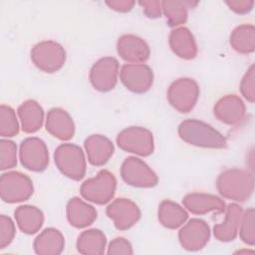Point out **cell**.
I'll return each mask as SVG.
<instances>
[{
	"label": "cell",
	"mask_w": 255,
	"mask_h": 255,
	"mask_svg": "<svg viewBox=\"0 0 255 255\" xmlns=\"http://www.w3.org/2000/svg\"><path fill=\"white\" fill-rule=\"evenodd\" d=\"M177 131L179 137L191 145L205 148H223L227 145L222 133L198 120L189 119L181 122Z\"/></svg>",
	"instance_id": "6da1fadb"
},
{
	"label": "cell",
	"mask_w": 255,
	"mask_h": 255,
	"mask_svg": "<svg viewBox=\"0 0 255 255\" xmlns=\"http://www.w3.org/2000/svg\"><path fill=\"white\" fill-rule=\"evenodd\" d=\"M219 193L235 201L247 200L254 189L253 175L244 169L231 168L221 172L216 180Z\"/></svg>",
	"instance_id": "7a4b0ae2"
},
{
	"label": "cell",
	"mask_w": 255,
	"mask_h": 255,
	"mask_svg": "<svg viewBox=\"0 0 255 255\" xmlns=\"http://www.w3.org/2000/svg\"><path fill=\"white\" fill-rule=\"evenodd\" d=\"M58 169L67 177L80 180L86 174V159L82 148L74 143L60 144L54 153Z\"/></svg>",
	"instance_id": "3957f363"
},
{
	"label": "cell",
	"mask_w": 255,
	"mask_h": 255,
	"mask_svg": "<svg viewBox=\"0 0 255 255\" xmlns=\"http://www.w3.org/2000/svg\"><path fill=\"white\" fill-rule=\"evenodd\" d=\"M117 187V180L112 172L102 169L98 174L90 179H87L80 188L82 196L91 202L97 204H106L109 202Z\"/></svg>",
	"instance_id": "277c9868"
},
{
	"label": "cell",
	"mask_w": 255,
	"mask_h": 255,
	"mask_svg": "<svg viewBox=\"0 0 255 255\" xmlns=\"http://www.w3.org/2000/svg\"><path fill=\"white\" fill-rule=\"evenodd\" d=\"M33 182L27 175L11 171L1 175L0 194L3 201L15 203L27 200L33 194Z\"/></svg>",
	"instance_id": "5b68a950"
},
{
	"label": "cell",
	"mask_w": 255,
	"mask_h": 255,
	"mask_svg": "<svg viewBox=\"0 0 255 255\" xmlns=\"http://www.w3.org/2000/svg\"><path fill=\"white\" fill-rule=\"evenodd\" d=\"M31 59L40 70L46 73H54L64 66L66 52L55 41H43L34 46L31 51Z\"/></svg>",
	"instance_id": "8992f818"
},
{
	"label": "cell",
	"mask_w": 255,
	"mask_h": 255,
	"mask_svg": "<svg viewBox=\"0 0 255 255\" xmlns=\"http://www.w3.org/2000/svg\"><path fill=\"white\" fill-rule=\"evenodd\" d=\"M118 145L128 152L147 156L153 151L152 133L145 128L129 127L123 129L117 136Z\"/></svg>",
	"instance_id": "52a82bcc"
},
{
	"label": "cell",
	"mask_w": 255,
	"mask_h": 255,
	"mask_svg": "<svg viewBox=\"0 0 255 255\" xmlns=\"http://www.w3.org/2000/svg\"><path fill=\"white\" fill-rule=\"evenodd\" d=\"M199 96L197 83L189 78L174 81L168 88L167 100L180 113H188L195 106Z\"/></svg>",
	"instance_id": "ba28073f"
},
{
	"label": "cell",
	"mask_w": 255,
	"mask_h": 255,
	"mask_svg": "<svg viewBox=\"0 0 255 255\" xmlns=\"http://www.w3.org/2000/svg\"><path fill=\"white\" fill-rule=\"evenodd\" d=\"M121 175L127 184L135 187H152L158 182L155 172L144 161L133 156L125 159Z\"/></svg>",
	"instance_id": "9c48e42d"
},
{
	"label": "cell",
	"mask_w": 255,
	"mask_h": 255,
	"mask_svg": "<svg viewBox=\"0 0 255 255\" xmlns=\"http://www.w3.org/2000/svg\"><path fill=\"white\" fill-rule=\"evenodd\" d=\"M21 163L29 170L42 171L49 163V152L45 142L39 137H27L20 145Z\"/></svg>",
	"instance_id": "30bf717a"
},
{
	"label": "cell",
	"mask_w": 255,
	"mask_h": 255,
	"mask_svg": "<svg viewBox=\"0 0 255 255\" xmlns=\"http://www.w3.org/2000/svg\"><path fill=\"white\" fill-rule=\"evenodd\" d=\"M119 76V62L113 57L98 60L90 71V82L100 92H108L115 88Z\"/></svg>",
	"instance_id": "8fae6325"
},
{
	"label": "cell",
	"mask_w": 255,
	"mask_h": 255,
	"mask_svg": "<svg viewBox=\"0 0 255 255\" xmlns=\"http://www.w3.org/2000/svg\"><path fill=\"white\" fill-rule=\"evenodd\" d=\"M120 78L128 90L140 94L150 89L153 73L145 64H126L120 71Z\"/></svg>",
	"instance_id": "7c38bea8"
},
{
	"label": "cell",
	"mask_w": 255,
	"mask_h": 255,
	"mask_svg": "<svg viewBox=\"0 0 255 255\" xmlns=\"http://www.w3.org/2000/svg\"><path fill=\"white\" fill-rule=\"evenodd\" d=\"M210 229L207 223L201 219H190L178 233L179 242L185 250L197 251L202 249L208 242Z\"/></svg>",
	"instance_id": "4fadbf2b"
},
{
	"label": "cell",
	"mask_w": 255,
	"mask_h": 255,
	"mask_svg": "<svg viewBox=\"0 0 255 255\" xmlns=\"http://www.w3.org/2000/svg\"><path fill=\"white\" fill-rule=\"evenodd\" d=\"M107 215L114 221L116 228L127 230L140 218L137 205L128 198H118L107 207Z\"/></svg>",
	"instance_id": "5bb4252c"
},
{
	"label": "cell",
	"mask_w": 255,
	"mask_h": 255,
	"mask_svg": "<svg viewBox=\"0 0 255 255\" xmlns=\"http://www.w3.org/2000/svg\"><path fill=\"white\" fill-rule=\"evenodd\" d=\"M214 115L229 126H240L246 119V109L242 100L235 95L222 97L214 106Z\"/></svg>",
	"instance_id": "9a60e30c"
},
{
	"label": "cell",
	"mask_w": 255,
	"mask_h": 255,
	"mask_svg": "<svg viewBox=\"0 0 255 255\" xmlns=\"http://www.w3.org/2000/svg\"><path fill=\"white\" fill-rule=\"evenodd\" d=\"M119 55L130 64H143L149 57V47L141 38L128 34L119 38L117 43Z\"/></svg>",
	"instance_id": "2e32d148"
},
{
	"label": "cell",
	"mask_w": 255,
	"mask_h": 255,
	"mask_svg": "<svg viewBox=\"0 0 255 255\" xmlns=\"http://www.w3.org/2000/svg\"><path fill=\"white\" fill-rule=\"evenodd\" d=\"M46 129L53 136L61 140H69L74 136L75 125L66 111L60 108H54L48 112Z\"/></svg>",
	"instance_id": "e0dca14e"
},
{
	"label": "cell",
	"mask_w": 255,
	"mask_h": 255,
	"mask_svg": "<svg viewBox=\"0 0 255 255\" xmlns=\"http://www.w3.org/2000/svg\"><path fill=\"white\" fill-rule=\"evenodd\" d=\"M182 203L187 210L194 214H205L210 211L218 213L225 211V203L218 196L206 193H188L183 199Z\"/></svg>",
	"instance_id": "ac0fdd59"
},
{
	"label": "cell",
	"mask_w": 255,
	"mask_h": 255,
	"mask_svg": "<svg viewBox=\"0 0 255 255\" xmlns=\"http://www.w3.org/2000/svg\"><path fill=\"white\" fill-rule=\"evenodd\" d=\"M85 148L89 161L96 166L105 164L114 153L113 142L102 134H93L87 137Z\"/></svg>",
	"instance_id": "d6986e66"
},
{
	"label": "cell",
	"mask_w": 255,
	"mask_h": 255,
	"mask_svg": "<svg viewBox=\"0 0 255 255\" xmlns=\"http://www.w3.org/2000/svg\"><path fill=\"white\" fill-rule=\"evenodd\" d=\"M224 212H225L224 221L220 224L214 225L213 232L216 239H218L219 241L228 242V241H232L238 233L243 210L238 204L231 203L227 207H225Z\"/></svg>",
	"instance_id": "ffe728a7"
},
{
	"label": "cell",
	"mask_w": 255,
	"mask_h": 255,
	"mask_svg": "<svg viewBox=\"0 0 255 255\" xmlns=\"http://www.w3.org/2000/svg\"><path fill=\"white\" fill-rule=\"evenodd\" d=\"M169 46L178 57L190 60L197 54V46L191 32L185 27H179L171 31L169 35Z\"/></svg>",
	"instance_id": "44dd1931"
},
{
	"label": "cell",
	"mask_w": 255,
	"mask_h": 255,
	"mask_svg": "<svg viewBox=\"0 0 255 255\" xmlns=\"http://www.w3.org/2000/svg\"><path fill=\"white\" fill-rule=\"evenodd\" d=\"M67 218L72 226L84 228L96 220L97 211L79 197H74L67 204Z\"/></svg>",
	"instance_id": "7402d4cb"
},
{
	"label": "cell",
	"mask_w": 255,
	"mask_h": 255,
	"mask_svg": "<svg viewBox=\"0 0 255 255\" xmlns=\"http://www.w3.org/2000/svg\"><path fill=\"white\" fill-rule=\"evenodd\" d=\"M64 236L55 228L44 229L34 241V250L39 255H58L64 249Z\"/></svg>",
	"instance_id": "603a6c76"
},
{
	"label": "cell",
	"mask_w": 255,
	"mask_h": 255,
	"mask_svg": "<svg viewBox=\"0 0 255 255\" xmlns=\"http://www.w3.org/2000/svg\"><path fill=\"white\" fill-rule=\"evenodd\" d=\"M18 116L21 121L22 129L27 133L37 131L43 125L44 111L34 100H28L20 105Z\"/></svg>",
	"instance_id": "cb8c5ba5"
},
{
	"label": "cell",
	"mask_w": 255,
	"mask_h": 255,
	"mask_svg": "<svg viewBox=\"0 0 255 255\" xmlns=\"http://www.w3.org/2000/svg\"><path fill=\"white\" fill-rule=\"evenodd\" d=\"M15 219L20 230L26 234L36 233L44 222L43 212L32 205H21L15 212Z\"/></svg>",
	"instance_id": "d4e9b609"
},
{
	"label": "cell",
	"mask_w": 255,
	"mask_h": 255,
	"mask_svg": "<svg viewBox=\"0 0 255 255\" xmlns=\"http://www.w3.org/2000/svg\"><path fill=\"white\" fill-rule=\"evenodd\" d=\"M107 243L106 235L99 229L82 232L77 240V249L85 255H102Z\"/></svg>",
	"instance_id": "484cf974"
},
{
	"label": "cell",
	"mask_w": 255,
	"mask_h": 255,
	"mask_svg": "<svg viewBox=\"0 0 255 255\" xmlns=\"http://www.w3.org/2000/svg\"><path fill=\"white\" fill-rule=\"evenodd\" d=\"M187 218L188 214L185 209L171 200H163L158 206V220L166 228L176 229Z\"/></svg>",
	"instance_id": "4316f807"
},
{
	"label": "cell",
	"mask_w": 255,
	"mask_h": 255,
	"mask_svg": "<svg viewBox=\"0 0 255 255\" xmlns=\"http://www.w3.org/2000/svg\"><path fill=\"white\" fill-rule=\"evenodd\" d=\"M230 45L241 54H250L255 50V29L253 25L243 24L236 27L230 36Z\"/></svg>",
	"instance_id": "83f0119b"
},
{
	"label": "cell",
	"mask_w": 255,
	"mask_h": 255,
	"mask_svg": "<svg viewBox=\"0 0 255 255\" xmlns=\"http://www.w3.org/2000/svg\"><path fill=\"white\" fill-rule=\"evenodd\" d=\"M195 5H197V2L162 1L161 10L166 17L168 25L175 27L185 23L187 19V9Z\"/></svg>",
	"instance_id": "f1b7e54d"
},
{
	"label": "cell",
	"mask_w": 255,
	"mask_h": 255,
	"mask_svg": "<svg viewBox=\"0 0 255 255\" xmlns=\"http://www.w3.org/2000/svg\"><path fill=\"white\" fill-rule=\"evenodd\" d=\"M19 131V124L14 110L6 105L0 107V134L1 136H14Z\"/></svg>",
	"instance_id": "f546056e"
},
{
	"label": "cell",
	"mask_w": 255,
	"mask_h": 255,
	"mask_svg": "<svg viewBox=\"0 0 255 255\" xmlns=\"http://www.w3.org/2000/svg\"><path fill=\"white\" fill-rule=\"evenodd\" d=\"M239 233L241 240L253 246L255 244V212L254 208L247 209L242 213L240 224H239Z\"/></svg>",
	"instance_id": "4dcf8cb0"
},
{
	"label": "cell",
	"mask_w": 255,
	"mask_h": 255,
	"mask_svg": "<svg viewBox=\"0 0 255 255\" xmlns=\"http://www.w3.org/2000/svg\"><path fill=\"white\" fill-rule=\"evenodd\" d=\"M17 163V146L9 139L0 140V168H12Z\"/></svg>",
	"instance_id": "1f68e13d"
},
{
	"label": "cell",
	"mask_w": 255,
	"mask_h": 255,
	"mask_svg": "<svg viewBox=\"0 0 255 255\" xmlns=\"http://www.w3.org/2000/svg\"><path fill=\"white\" fill-rule=\"evenodd\" d=\"M15 236V224L6 215L0 216V249L9 245Z\"/></svg>",
	"instance_id": "d6a6232c"
},
{
	"label": "cell",
	"mask_w": 255,
	"mask_h": 255,
	"mask_svg": "<svg viewBox=\"0 0 255 255\" xmlns=\"http://www.w3.org/2000/svg\"><path fill=\"white\" fill-rule=\"evenodd\" d=\"M240 90L243 97L250 103H254L255 100V71L254 65H251L244 75L241 84Z\"/></svg>",
	"instance_id": "836d02e7"
},
{
	"label": "cell",
	"mask_w": 255,
	"mask_h": 255,
	"mask_svg": "<svg viewBox=\"0 0 255 255\" xmlns=\"http://www.w3.org/2000/svg\"><path fill=\"white\" fill-rule=\"evenodd\" d=\"M131 244L125 238H115L109 245L108 254H132Z\"/></svg>",
	"instance_id": "e575fe53"
},
{
	"label": "cell",
	"mask_w": 255,
	"mask_h": 255,
	"mask_svg": "<svg viewBox=\"0 0 255 255\" xmlns=\"http://www.w3.org/2000/svg\"><path fill=\"white\" fill-rule=\"evenodd\" d=\"M139 5L143 8L144 14L149 18H157L161 15L160 1H140Z\"/></svg>",
	"instance_id": "d590c367"
},
{
	"label": "cell",
	"mask_w": 255,
	"mask_h": 255,
	"mask_svg": "<svg viewBox=\"0 0 255 255\" xmlns=\"http://www.w3.org/2000/svg\"><path fill=\"white\" fill-rule=\"evenodd\" d=\"M226 4L230 7L231 10H233L236 13L244 14L252 10V7L254 5V1H227Z\"/></svg>",
	"instance_id": "8d00e7d4"
},
{
	"label": "cell",
	"mask_w": 255,
	"mask_h": 255,
	"mask_svg": "<svg viewBox=\"0 0 255 255\" xmlns=\"http://www.w3.org/2000/svg\"><path fill=\"white\" fill-rule=\"evenodd\" d=\"M106 4L113 10L118 12H128L134 5V1L128 0H118V1H107Z\"/></svg>",
	"instance_id": "74e56055"
}]
</instances>
